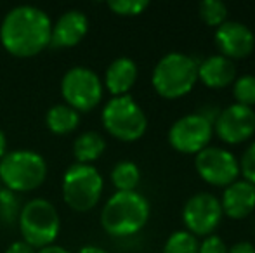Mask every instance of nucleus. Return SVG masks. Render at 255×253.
I'll use <instances>...</instances> for the list:
<instances>
[{
    "label": "nucleus",
    "mask_w": 255,
    "mask_h": 253,
    "mask_svg": "<svg viewBox=\"0 0 255 253\" xmlns=\"http://www.w3.org/2000/svg\"><path fill=\"white\" fill-rule=\"evenodd\" d=\"M0 191H2V184H0Z\"/></svg>",
    "instance_id": "2f4dec72"
},
{
    "label": "nucleus",
    "mask_w": 255,
    "mask_h": 253,
    "mask_svg": "<svg viewBox=\"0 0 255 253\" xmlns=\"http://www.w3.org/2000/svg\"><path fill=\"white\" fill-rule=\"evenodd\" d=\"M137 75L139 70L134 59L127 58V56H120V58L113 59L110 66L106 68L103 85L113 97L128 95L130 88L137 82Z\"/></svg>",
    "instance_id": "dca6fc26"
},
{
    "label": "nucleus",
    "mask_w": 255,
    "mask_h": 253,
    "mask_svg": "<svg viewBox=\"0 0 255 253\" xmlns=\"http://www.w3.org/2000/svg\"><path fill=\"white\" fill-rule=\"evenodd\" d=\"M236 80V66L231 59L212 54L198 63V82L208 88H226Z\"/></svg>",
    "instance_id": "f3484780"
},
{
    "label": "nucleus",
    "mask_w": 255,
    "mask_h": 253,
    "mask_svg": "<svg viewBox=\"0 0 255 253\" xmlns=\"http://www.w3.org/2000/svg\"><path fill=\"white\" fill-rule=\"evenodd\" d=\"M198 82V61L184 52H168L153 68L151 85L160 97L174 101L188 95Z\"/></svg>",
    "instance_id": "7ed1b4c3"
},
{
    "label": "nucleus",
    "mask_w": 255,
    "mask_h": 253,
    "mask_svg": "<svg viewBox=\"0 0 255 253\" xmlns=\"http://www.w3.org/2000/svg\"><path fill=\"white\" fill-rule=\"evenodd\" d=\"M45 125L56 135H66L80 125V113L68 104H54L45 113Z\"/></svg>",
    "instance_id": "6ab92c4d"
},
{
    "label": "nucleus",
    "mask_w": 255,
    "mask_h": 253,
    "mask_svg": "<svg viewBox=\"0 0 255 253\" xmlns=\"http://www.w3.org/2000/svg\"><path fill=\"white\" fill-rule=\"evenodd\" d=\"M108 7L118 16H139L149 7L148 0H110Z\"/></svg>",
    "instance_id": "b1692460"
},
{
    "label": "nucleus",
    "mask_w": 255,
    "mask_h": 253,
    "mask_svg": "<svg viewBox=\"0 0 255 253\" xmlns=\"http://www.w3.org/2000/svg\"><path fill=\"white\" fill-rule=\"evenodd\" d=\"M200 241L196 236L188 233L186 229L174 231L170 236L167 238L161 253H198Z\"/></svg>",
    "instance_id": "412c9836"
},
{
    "label": "nucleus",
    "mask_w": 255,
    "mask_h": 253,
    "mask_svg": "<svg viewBox=\"0 0 255 253\" xmlns=\"http://www.w3.org/2000/svg\"><path fill=\"white\" fill-rule=\"evenodd\" d=\"M222 217L224 213H222L219 198L207 191L193 194L182 206V222L186 231L196 238H207L214 234Z\"/></svg>",
    "instance_id": "9b49d317"
},
{
    "label": "nucleus",
    "mask_w": 255,
    "mask_h": 253,
    "mask_svg": "<svg viewBox=\"0 0 255 253\" xmlns=\"http://www.w3.org/2000/svg\"><path fill=\"white\" fill-rule=\"evenodd\" d=\"M19 233L23 241L35 250L54 245L61 231V217L49 199L33 198L19 212Z\"/></svg>",
    "instance_id": "39448f33"
},
{
    "label": "nucleus",
    "mask_w": 255,
    "mask_h": 253,
    "mask_svg": "<svg viewBox=\"0 0 255 253\" xmlns=\"http://www.w3.org/2000/svg\"><path fill=\"white\" fill-rule=\"evenodd\" d=\"M89 31V17L82 10L70 9L52 23L51 45L54 47H75L78 45Z\"/></svg>",
    "instance_id": "4468645a"
},
{
    "label": "nucleus",
    "mask_w": 255,
    "mask_h": 253,
    "mask_svg": "<svg viewBox=\"0 0 255 253\" xmlns=\"http://www.w3.org/2000/svg\"><path fill=\"white\" fill-rule=\"evenodd\" d=\"M52 21L37 5H16L0 23V44L16 58H33L51 45Z\"/></svg>",
    "instance_id": "f257e3e1"
},
{
    "label": "nucleus",
    "mask_w": 255,
    "mask_h": 253,
    "mask_svg": "<svg viewBox=\"0 0 255 253\" xmlns=\"http://www.w3.org/2000/svg\"><path fill=\"white\" fill-rule=\"evenodd\" d=\"M103 80L92 68L73 66L61 78V95L64 104L78 113H89L101 102Z\"/></svg>",
    "instance_id": "6e6552de"
},
{
    "label": "nucleus",
    "mask_w": 255,
    "mask_h": 253,
    "mask_svg": "<svg viewBox=\"0 0 255 253\" xmlns=\"http://www.w3.org/2000/svg\"><path fill=\"white\" fill-rule=\"evenodd\" d=\"M151 206L139 191H117L101 210V226L110 236L127 238L137 234L148 224Z\"/></svg>",
    "instance_id": "f03ea898"
},
{
    "label": "nucleus",
    "mask_w": 255,
    "mask_h": 253,
    "mask_svg": "<svg viewBox=\"0 0 255 253\" xmlns=\"http://www.w3.org/2000/svg\"><path fill=\"white\" fill-rule=\"evenodd\" d=\"M214 134L229 146H238L250 141L255 135L254 108L236 104V102L226 106L215 118Z\"/></svg>",
    "instance_id": "f8f14e48"
},
{
    "label": "nucleus",
    "mask_w": 255,
    "mask_h": 253,
    "mask_svg": "<svg viewBox=\"0 0 255 253\" xmlns=\"http://www.w3.org/2000/svg\"><path fill=\"white\" fill-rule=\"evenodd\" d=\"M5 153H7V137L2 128H0V160L5 156Z\"/></svg>",
    "instance_id": "7c9ffc66"
},
{
    "label": "nucleus",
    "mask_w": 255,
    "mask_h": 253,
    "mask_svg": "<svg viewBox=\"0 0 255 253\" xmlns=\"http://www.w3.org/2000/svg\"><path fill=\"white\" fill-rule=\"evenodd\" d=\"M240 175L243 177V180L255 186V141L250 142L240 160Z\"/></svg>",
    "instance_id": "393cba45"
},
{
    "label": "nucleus",
    "mask_w": 255,
    "mask_h": 253,
    "mask_svg": "<svg viewBox=\"0 0 255 253\" xmlns=\"http://www.w3.org/2000/svg\"><path fill=\"white\" fill-rule=\"evenodd\" d=\"M214 137V123L202 113H189L175 120L168 128V144L181 155H198L210 146Z\"/></svg>",
    "instance_id": "1a4fd4ad"
},
{
    "label": "nucleus",
    "mask_w": 255,
    "mask_h": 253,
    "mask_svg": "<svg viewBox=\"0 0 255 253\" xmlns=\"http://www.w3.org/2000/svg\"><path fill=\"white\" fill-rule=\"evenodd\" d=\"M47 177V162L33 149L7 151L0 160V184L10 192L35 191Z\"/></svg>",
    "instance_id": "20e7f679"
},
{
    "label": "nucleus",
    "mask_w": 255,
    "mask_h": 253,
    "mask_svg": "<svg viewBox=\"0 0 255 253\" xmlns=\"http://www.w3.org/2000/svg\"><path fill=\"white\" fill-rule=\"evenodd\" d=\"M71 149H73V156L77 160V163L92 165V162L99 160L103 156V153L106 151V139L96 130L82 132L73 141V148Z\"/></svg>",
    "instance_id": "a211bd4d"
},
{
    "label": "nucleus",
    "mask_w": 255,
    "mask_h": 253,
    "mask_svg": "<svg viewBox=\"0 0 255 253\" xmlns=\"http://www.w3.org/2000/svg\"><path fill=\"white\" fill-rule=\"evenodd\" d=\"M103 127L122 142H135L148 130V116L132 95L111 97L101 111Z\"/></svg>",
    "instance_id": "423d86ee"
},
{
    "label": "nucleus",
    "mask_w": 255,
    "mask_h": 253,
    "mask_svg": "<svg viewBox=\"0 0 255 253\" xmlns=\"http://www.w3.org/2000/svg\"><path fill=\"white\" fill-rule=\"evenodd\" d=\"M233 95L235 102L242 106H255V77L254 75H242L233 82Z\"/></svg>",
    "instance_id": "5701e85b"
},
{
    "label": "nucleus",
    "mask_w": 255,
    "mask_h": 253,
    "mask_svg": "<svg viewBox=\"0 0 255 253\" xmlns=\"http://www.w3.org/2000/svg\"><path fill=\"white\" fill-rule=\"evenodd\" d=\"M228 5L222 0H203L198 5V16L207 26L219 28L228 21Z\"/></svg>",
    "instance_id": "4be33fe9"
},
{
    "label": "nucleus",
    "mask_w": 255,
    "mask_h": 253,
    "mask_svg": "<svg viewBox=\"0 0 255 253\" xmlns=\"http://www.w3.org/2000/svg\"><path fill=\"white\" fill-rule=\"evenodd\" d=\"M214 42L219 54L231 59L233 63L236 59L249 58L255 49L254 31L240 21H226L224 24L215 28Z\"/></svg>",
    "instance_id": "ddd939ff"
},
{
    "label": "nucleus",
    "mask_w": 255,
    "mask_h": 253,
    "mask_svg": "<svg viewBox=\"0 0 255 253\" xmlns=\"http://www.w3.org/2000/svg\"><path fill=\"white\" fill-rule=\"evenodd\" d=\"M111 182L117 187V191H137V186L141 182V170L137 163L130 160H122L111 170Z\"/></svg>",
    "instance_id": "aec40b11"
},
{
    "label": "nucleus",
    "mask_w": 255,
    "mask_h": 253,
    "mask_svg": "<svg viewBox=\"0 0 255 253\" xmlns=\"http://www.w3.org/2000/svg\"><path fill=\"white\" fill-rule=\"evenodd\" d=\"M228 253H255V247L250 241H238L229 248Z\"/></svg>",
    "instance_id": "cd10ccee"
},
{
    "label": "nucleus",
    "mask_w": 255,
    "mask_h": 253,
    "mask_svg": "<svg viewBox=\"0 0 255 253\" xmlns=\"http://www.w3.org/2000/svg\"><path fill=\"white\" fill-rule=\"evenodd\" d=\"M195 169L200 179L214 187H228L240 177V160L231 151L208 146L195 155Z\"/></svg>",
    "instance_id": "9d476101"
},
{
    "label": "nucleus",
    "mask_w": 255,
    "mask_h": 253,
    "mask_svg": "<svg viewBox=\"0 0 255 253\" xmlns=\"http://www.w3.org/2000/svg\"><path fill=\"white\" fill-rule=\"evenodd\" d=\"M5 253H37L35 248H31L28 243H24L23 240L21 241H14V243H10L9 247H7Z\"/></svg>",
    "instance_id": "bb28decb"
},
{
    "label": "nucleus",
    "mask_w": 255,
    "mask_h": 253,
    "mask_svg": "<svg viewBox=\"0 0 255 253\" xmlns=\"http://www.w3.org/2000/svg\"><path fill=\"white\" fill-rule=\"evenodd\" d=\"M37 253H70L64 247H59V245H49V247H44L40 250H37Z\"/></svg>",
    "instance_id": "c85d7f7f"
},
{
    "label": "nucleus",
    "mask_w": 255,
    "mask_h": 253,
    "mask_svg": "<svg viewBox=\"0 0 255 253\" xmlns=\"http://www.w3.org/2000/svg\"><path fill=\"white\" fill-rule=\"evenodd\" d=\"M228 252L229 247L217 234H210V236L203 238V241L198 247V253H228Z\"/></svg>",
    "instance_id": "a878e982"
},
{
    "label": "nucleus",
    "mask_w": 255,
    "mask_h": 253,
    "mask_svg": "<svg viewBox=\"0 0 255 253\" xmlns=\"http://www.w3.org/2000/svg\"><path fill=\"white\" fill-rule=\"evenodd\" d=\"M104 180L94 165L73 163L66 169L61 182L63 199L75 212H89L99 203Z\"/></svg>",
    "instance_id": "0eeeda50"
},
{
    "label": "nucleus",
    "mask_w": 255,
    "mask_h": 253,
    "mask_svg": "<svg viewBox=\"0 0 255 253\" xmlns=\"http://www.w3.org/2000/svg\"><path fill=\"white\" fill-rule=\"evenodd\" d=\"M219 201L226 217L233 220L247 219L255 210V186L243 179H238L224 187Z\"/></svg>",
    "instance_id": "2eb2a0df"
},
{
    "label": "nucleus",
    "mask_w": 255,
    "mask_h": 253,
    "mask_svg": "<svg viewBox=\"0 0 255 253\" xmlns=\"http://www.w3.org/2000/svg\"><path fill=\"white\" fill-rule=\"evenodd\" d=\"M78 253H108L104 248L101 247H96V245H85V247H82Z\"/></svg>",
    "instance_id": "c756f323"
}]
</instances>
